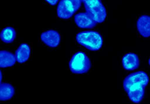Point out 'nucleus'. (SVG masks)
Listing matches in <instances>:
<instances>
[{
	"mask_svg": "<svg viewBox=\"0 0 150 104\" xmlns=\"http://www.w3.org/2000/svg\"><path fill=\"white\" fill-rule=\"evenodd\" d=\"M149 82V77L142 71H136L127 75L123 81V87L130 100L139 103L143 98L145 88Z\"/></svg>",
	"mask_w": 150,
	"mask_h": 104,
	"instance_id": "nucleus-1",
	"label": "nucleus"
},
{
	"mask_svg": "<svg viewBox=\"0 0 150 104\" xmlns=\"http://www.w3.org/2000/svg\"><path fill=\"white\" fill-rule=\"evenodd\" d=\"M30 54V47L26 43L21 44L15 52V57L17 62L23 63L29 58Z\"/></svg>",
	"mask_w": 150,
	"mask_h": 104,
	"instance_id": "nucleus-11",
	"label": "nucleus"
},
{
	"mask_svg": "<svg viewBox=\"0 0 150 104\" xmlns=\"http://www.w3.org/2000/svg\"><path fill=\"white\" fill-rule=\"evenodd\" d=\"M74 20L77 26L82 29L93 28L97 23L94 18L87 12H80L76 14Z\"/></svg>",
	"mask_w": 150,
	"mask_h": 104,
	"instance_id": "nucleus-6",
	"label": "nucleus"
},
{
	"mask_svg": "<svg viewBox=\"0 0 150 104\" xmlns=\"http://www.w3.org/2000/svg\"><path fill=\"white\" fill-rule=\"evenodd\" d=\"M15 30L11 26H8L3 29L0 34L1 40L6 43H12L15 39Z\"/></svg>",
	"mask_w": 150,
	"mask_h": 104,
	"instance_id": "nucleus-13",
	"label": "nucleus"
},
{
	"mask_svg": "<svg viewBox=\"0 0 150 104\" xmlns=\"http://www.w3.org/2000/svg\"><path fill=\"white\" fill-rule=\"evenodd\" d=\"M122 64L125 70L128 71L134 70L139 67V60L136 54L129 53L123 56Z\"/></svg>",
	"mask_w": 150,
	"mask_h": 104,
	"instance_id": "nucleus-8",
	"label": "nucleus"
},
{
	"mask_svg": "<svg viewBox=\"0 0 150 104\" xmlns=\"http://www.w3.org/2000/svg\"><path fill=\"white\" fill-rule=\"evenodd\" d=\"M41 40L50 47H56L60 43V37L59 33L54 30H49L40 34Z\"/></svg>",
	"mask_w": 150,
	"mask_h": 104,
	"instance_id": "nucleus-7",
	"label": "nucleus"
},
{
	"mask_svg": "<svg viewBox=\"0 0 150 104\" xmlns=\"http://www.w3.org/2000/svg\"><path fill=\"white\" fill-rule=\"evenodd\" d=\"M46 2H48L49 4L52 5H55V4L58 2V1H57V0H55V1H49V0H46Z\"/></svg>",
	"mask_w": 150,
	"mask_h": 104,
	"instance_id": "nucleus-14",
	"label": "nucleus"
},
{
	"mask_svg": "<svg viewBox=\"0 0 150 104\" xmlns=\"http://www.w3.org/2000/svg\"><path fill=\"white\" fill-rule=\"evenodd\" d=\"M137 29L140 34L144 37L150 36V16L148 15L141 16L137 22Z\"/></svg>",
	"mask_w": 150,
	"mask_h": 104,
	"instance_id": "nucleus-9",
	"label": "nucleus"
},
{
	"mask_svg": "<svg viewBox=\"0 0 150 104\" xmlns=\"http://www.w3.org/2000/svg\"><path fill=\"white\" fill-rule=\"evenodd\" d=\"M70 70L74 74H84L91 68V61L87 55L78 51L73 54L69 63Z\"/></svg>",
	"mask_w": 150,
	"mask_h": 104,
	"instance_id": "nucleus-3",
	"label": "nucleus"
},
{
	"mask_svg": "<svg viewBox=\"0 0 150 104\" xmlns=\"http://www.w3.org/2000/svg\"><path fill=\"white\" fill-rule=\"evenodd\" d=\"M15 93L13 86L9 83L4 82L0 84V100L2 101L11 99Z\"/></svg>",
	"mask_w": 150,
	"mask_h": 104,
	"instance_id": "nucleus-12",
	"label": "nucleus"
},
{
	"mask_svg": "<svg viewBox=\"0 0 150 104\" xmlns=\"http://www.w3.org/2000/svg\"><path fill=\"white\" fill-rule=\"evenodd\" d=\"M149 65H150V59H149Z\"/></svg>",
	"mask_w": 150,
	"mask_h": 104,
	"instance_id": "nucleus-15",
	"label": "nucleus"
},
{
	"mask_svg": "<svg viewBox=\"0 0 150 104\" xmlns=\"http://www.w3.org/2000/svg\"><path fill=\"white\" fill-rule=\"evenodd\" d=\"M76 39L79 44L91 51L98 50L103 45V38L100 34L96 31H83L78 33Z\"/></svg>",
	"mask_w": 150,
	"mask_h": 104,
	"instance_id": "nucleus-2",
	"label": "nucleus"
},
{
	"mask_svg": "<svg viewBox=\"0 0 150 104\" xmlns=\"http://www.w3.org/2000/svg\"><path fill=\"white\" fill-rule=\"evenodd\" d=\"M82 1L62 0L57 7V15L59 18L67 19L71 18L81 6Z\"/></svg>",
	"mask_w": 150,
	"mask_h": 104,
	"instance_id": "nucleus-5",
	"label": "nucleus"
},
{
	"mask_svg": "<svg viewBox=\"0 0 150 104\" xmlns=\"http://www.w3.org/2000/svg\"><path fill=\"white\" fill-rule=\"evenodd\" d=\"M16 61L15 56L6 50L0 51V67L1 68L9 67L13 65Z\"/></svg>",
	"mask_w": 150,
	"mask_h": 104,
	"instance_id": "nucleus-10",
	"label": "nucleus"
},
{
	"mask_svg": "<svg viewBox=\"0 0 150 104\" xmlns=\"http://www.w3.org/2000/svg\"><path fill=\"white\" fill-rule=\"evenodd\" d=\"M86 12L89 13L97 23H102L106 18V10L99 0H83Z\"/></svg>",
	"mask_w": 150,
	"mask_h": 104,
	"instance_id": "nucleus-4",
	"label": "nucleus"
}]
</instances>
